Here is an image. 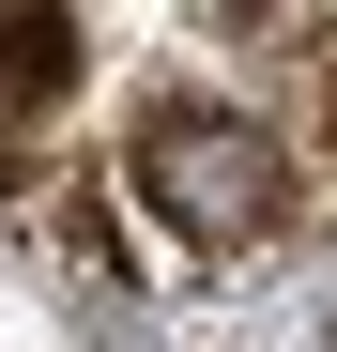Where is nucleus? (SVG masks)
Listing matches in <instances>:
<instances>
[{
    "label": "nucleus",
    "mask_w": 337,
    "mask_h": 352,
    "mask_svg": "<svg viewBox=\"0 0 337 352\" xmlns=\"http://www.w3.org/2000/svg\"><path fill=\"white\" fill-rule=\"evenodd\" d=\"M230 31H307V0H215Z\"/></svg>",
    "instance_id": "obj_3"
},
{
    "label": "nucleus",
    "mask_w": 337,
    "mask_h": 352,
    "mask_svg": "<svg viewBox=\"0 0 337 352\" xmlns=\"http://www.w3.org/2000/svg\"><path fill=\"white\" fill-rule=\"evenodd\" d=\"M77 92V31L46 16V0H0V123H31V107Z\"/></svg>",
    "instance_id": "obj_2"
},
{
    "label": "nucleus",
    "mask_w": 337,
    "mask_h": 352,
    "mask_svg": "<svg viewBox=\"0 0 337 352\" xmlns=\"http://www.w3.org/2000/svg\"><path fill=\"white\" fill-rule=\"evenodd\" d=\"M138 184L168 230H199V245H276L292 230V153L215 123V107H153L138 123Z\"/></svg>",
    "instance_id": "obj_1"
}]
</instances>
